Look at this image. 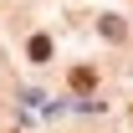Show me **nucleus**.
<instances>
[{"mask_svg": "<svg viewBox=\"0 0 133 133\" xmlns=\"http://www.w3.org/2000/svg\"><path fill=\"white\" fill-rule=\"evenodd\" d=\"M46 56H51V41L46 36H31V62H46Z\"/></svg>", "mask_w": 133, "mask_h": 133, "instance_id": "nucleus-2", "label": "nucleus"}, {"mask_svg": "<svg viewBox=\"0 0 133 133\" xmlns=\"http://www.w3.org/2000/svg\"><path fill=\"white\" fill-rule=\"evenodd\" d=\"M97 87V72L92 66H72V92H92Z\"/></svg>", "mask_w": 133, "mask_h": 133, "instance_id": "nucleus-1", "label": "nucleus"}, {"mask_svg": "<svg viewBox=\"0 0 133 133\" xmlns=\"http://www.w3.org/2000/svg\"><path fill=\"white\" fill-rule=\"evenodd\" d=\"M102 36H113V41H118V36H123V21H118V16H102Z\"/></svg>", "mask_w": 133, "mask_h": 133, "instance_id": "nucleus-3", "label": "nucleus"}]
</instances>
